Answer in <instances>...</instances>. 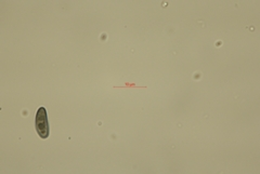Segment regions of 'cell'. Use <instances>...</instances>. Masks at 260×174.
I'll list each match as a JSON object with an SVG mask.
<instances>
[{
    "mask_svg": "<svg viewBox=\"0 0 260 174\" xmlns=\"http://www.w3.org/2000/svg\"><path fill=\"white\" fill-rule=\"evenodd\" d=\"M35 128L38 135L43 140L48 138L49 134H50V128H49V122H48V115L44 106L39 107L36 113Z\"/></svg>",
    "mask_w": 260,
    "mask_h": 174,
    "instance_id": "6da1fadb",
    "label": "cell"
}]
</instances>
